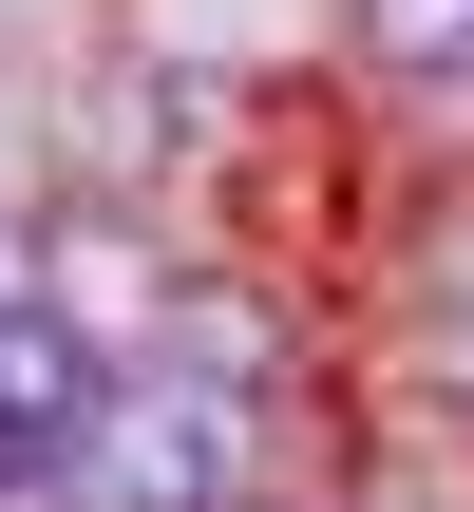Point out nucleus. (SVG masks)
I'll return each mask as SVG.
<instances>
[{"label": "nucleus", "mask_w": 474, "mask_h": 512, "mask_svg": "<svg viewBox=\"0 0 474 512\" xmlns=\"http://www.w3.org/2000/svg\"><path fill=\"white\" fill-rule=\"evenodd\" d=\"M171 285H190V266H152V247H133V209H38V304H57L76 342H114V361H152V323H171Z\"/></svg>", "instance_id": "nucleus-1"}, {"label": "nucleus", "mask_w": 474, "mask_h": 512, "mask_svg": "<svg viewBox=\"0 0 474 512\" xmlns=\"http://www.w3.org/2000/svg\"><path fill=\"white\" fill-rule=\"evenodd\" d=\"M399 399H418L437 437H474V323H456V304H418V323H399Z\"/></svg>", "instance_id": "nucleus-2"}, {"label": "nucleus", "mask_w": 474, "mask_h": 512, "mask_svg": "<svg viewBox=\"0 0 474 512\" xmlns=\"http://www.w3.org/2000/svg\"><path fill=\"white\" fill-rule=\"evenodd\" d=\"M418 304L474 323V190H437V228H418Z\"/></svg>", "instance_id": "nucleus-3"}]
</instances>
